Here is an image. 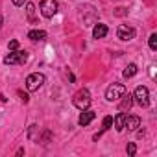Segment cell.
<instances>
[{
    "instance_id": "obj_1",
    "label": "cell",
    "mask_w": 157,
    "mask_h": 157,
    "mask_svg": "<svg viewBox=\"0 0 157 157\" xmlns=\"http://www.w3.org/2000/svg\"><path fill=\"white\" fill-rule=\"evenodd\" d=\"M72 104H74L76 109H80V111L87 109L91 105V93H89V89H80L78 91L74 94V98H72Z\"/></svg>"
},
{
    "instance_id": "obj_2",
    "label": "cell",
    "mask_w": 157,
    "mask_h": 157,
    "mask_svg": "<svg viewBox=\"0 0 157 157\" xmlns=\"http://www.w3.org/2000/svg\"><path fill=\"white\" fill-rule=\"evenodd\" d=\"M26 61H28V52H24V50H11L4 57L6 65H24Z\"/></svg>"
},
{
    "instance_id": "obj_3",
    "label": "cell",
    "mask_w": 157,
    "mask_h": 157,
    "mask_svg": "<svg viewBox=\"0 0 157 157\" xmlns=\"http://www.w3.org/2000/svg\"><path fill=\"white\" fill-rule=\"evenodd\" d=\"M44 74H41V72H33V74H30L28 78H26V89L32 93V91H39L41 87H43V83H44Z\"/></svg>"
},
{
    "instance_id": "obj_4",
    "label": "cell",
    "mask_w": 157,
    "mask_h": 157,
    "mask_svg": "<svg viewBox=\"0 0 157 157\" xmlns=\"http://www.w3.org/2000/svg\"><path fill=\"white\" fill-rule=\"evenodd\" d=\"M133 102H137L140 107H148L150 105V91H148V87L139 85L135 89V93H133Z\"/></svg>"
},
{
    "instance_id": "obj_5",
    "label": "cell",
    "mask_w": 157,
    "mask_h": 157,
    "mask_svg": "<svg viewBox=\"0 0 157 157\" xmlns=\"http://www.w3.org/2000/svg\"><path fill=\"white\" fill-rule=\"evenodd\" d=\"M124 93H126V85H122V83H113L111 87H107V91H105V98H107L109 102H117V100L122 98Z\"/></svg>"
},
{
    "instance_id": "obj_6",
    "label": "cell",
    "mask_w": 157,
    "mask_h": 157,
    "mask_svg": "<svg viewBox=\"0 0 157 157\" xmlns=\"http://www.w3.org/2000/svg\"><path fill=\"white\" fill-rule=\"evenodd\" d=\"M57 2L56 0H43L41 2V15L46 17V19H52L56 13H57Z\"/></svg>"
},
{
    "instance_id": "obj_7",
    "label": "cell",
    "mask_w": 157,
    "mask_h": 157,
    "mask_svg": "<svg viewBox=\"0 0 157 157\" xmlns=\"http://www.w3.org/2000/svg\"><path fill=\"white\" fill-rule=\"evenodd\" d=\"M135 28L133 26H128V24H120L118 26V30H117V37L120 39V41H131V39H135Z\"/></svg>"
},
{
    "instance_id": "obj_8",
    "label": "cell",
    "mask_w": 157,
    "mask_h": 157,
    "mask_svg": "<svg viewBox=\"0 0 157 157\" xmlns=\"http://www.w3.org/2000/svg\"><path fill=\"white\" fill-rule=\"evenodd\" d=\"M94 117H96V113L93 111V109H83L82 111V115H80V118H78V124H80V126H89L93 120H94Z\"/></svg>"
},
{
    "instance_id": "obj_9",
    "label": "cell",
    "mask_w": 157,
    "mask_h": 157,
    "mask_svg": "<svg viewBox=\"0 0 157 157\" xmlns=\"http://www.w3.org/2000/svg\"><path fill=\"white\" fill-rule=\"evenodd\" d=\"M107 26L105 24H102V22H96L94 24V28H93V37L94 39H104L105 35H107Z\"/></svg>"
},
{
    "instance_id": "obj_10",
    "label": "cell",
    "mask_w": 157,
    "mask_h": 157,
    "mask_svg": "<svg viewBox=\"0 0 157 157\" xmlns=\"http://www.w3.org/2000/svg\"><path fill=\"white\" fill-rule=\"evenodd\" d=\"M139 126H140V118H139V117H135V115H131V117H126L124 129H128V131H135Z\"/></svg>"
},
{
    "instance_id": "obj_11",
    "label": "cell",
    "mask_w": 157,
    "mask_h": 157,
    "mask_svg": "<svg viewBox=\"0 0 157 157\" xmlns=\"http://www.w3.org/2000/svg\"><path fill=\"white\" fill-rule=\"evenodd\" d=\"M131 105H133V96L128 93H124L122 94V102H120V105H118V111H129L131 109Z\"/></svg>"
},
{
    "instance_id": "obj_12",
    "label": "cell",
    "mask_w": 157,
    "mask_h": 157,
    "mask_svg": "<svg viewBox=\"0 0 157 157\" xmlns=\"http://www.w3.org/2000/svg\"><path fill=\"white\" fill-rule=\"evenodd\" d=\"M126 117H128V115H126L124 111H120V113H118V115H117V117L113 118V124H115V129H117L118 133H120V131H124V124H126Z\"/></svg>"
},
{
    "instance_id": "obj_13",
    "label": "cell",
    "mask_w": 157,
    "mask_h": 157,
    "mask_svg": "<svg viewBox=\"0 0 157 157\" xmlns=\"http://www.w3.org/2000/svg\"><path fill=\"white\" fill-rule=\"evenodd\" d=\"M28 39H32V41H44L46 39V32H43V30H32V32H28Z\"/></svg>"
},
{
    "instance_id": "obj_14",
    "label": "cell",
    "mask_w": 157,
    "mask_h": 157,
    "mask_svg": "<svg viewBox=\"0 0 157 157\" xmlns=\"http://www.w3.org/2000/svg\"><path fill=\"white\" fill-rule=\"evenodd\" d=\"M26 15H28V21L32 22V24H35L37 21H35V6L33 4H26Z\"/></svg>"
},
{
    "instance_id": "obj_15",
    "label": "cell",
    "mask_w": 157,
    "mask_h": 157,
    "mask_svg": "<svg viewBox=\"0 0 157 157\" xmlns=\"http://www.w3.org/2000/svg\"><path fill=\"white\" fill-rule=\"evenodd\" d=\"M122 74H124V78H133V76L137 74V65H135V63H129V65L124 68Z\"/></svg>"
},
{
    "instance_id": "obj_16",
    "label": "cell",
    "mask_w": 157,
    "mask_h": 157,
    "mask_svg": "<svg viewBox=\"0 0 157 157\" xmlns=\"http://www.w3.org/2000/svg\"><path fill=\"white\" fill-rule=\"evenodd\" d=\"M37 131H39V126H37V124L30 126V129H28V137H30V140H39V135H37Z\"/></svg>"
},
{
    "instance_id": "obj_17",
    "label": "cell",
    "mask_w": 157,
    "mask_h": 157,
    "mask_svg": "<svg viewBox=\"0 0 157 157\" xmlns=\"http://www.w3.org/2000/svg\"><path fill=\"white\" fill-rule=\"evenodd\" d=\"M102 126H104V128H102L104 131H107V129H111V128H113V117H111V115H107V117H104V124H102Z\"/></svg>"
},
{
    "instance_id": "obj_18",
    "label": "cell",
    "mask_w": 157,
    "mask_h": 157,
    "mask_svg": "<svg viewBox=\"0 0 157 157\" xmlns=\"http://www.w3.org/2000/svg\"><path fill=\"white\" fill-rule=\"evenodd\" d=\"M148 44H150V48L155 52L157 50V33H151L150 35V41H148Z\"/></svg>"
},
{
    "instance_id": "obj_19",
    "label": "cell",
    "mask_w": 157,
    "mask_h": 157,
    "mask_svg": "<svg viewBox=\"0 0 157 157\" xmlns=\"http://www.w3.org/2000/svg\"><path fill=\"white\" fill-rule=\"evenodd\" d=\"M126 151H128V155H135L137 153V146H135V142H128V146H126Z\"/></svg>"
},
{
    "instance_id": "obj_20",
    "label": "cell",
    "mask_w": 157,
    "mask_h": 157,
    "mask_svg": "<svg viewBox=\"0 0 157 157\" xmlns=\"http://www.w3.org/2000/svg\"><path fill=\"white\" fill-rule=\"evenodd\" d=\"M10 50H19V41H10Z\"/></svg>"
},
{
    "instance_id": "obj_21",
    "label": "cell",
    "mask_w": 157,
    "mask_h": 157,
    "mask_svg": "<svg viewBox=\"0 0 157 157\" xmlns=\"http://www.w3.org/2000/svg\"><path fill=\"white\" fill-rule=\"evenodd\" d=\"M19 96H21V100H22L24 104H28V100H30V98H28V94H26V93H22V91H19Z\"/></svg>"
},
{
    "instance_id": "obj_22",
    "label": "cell",
    "mask_w": 157,
    "mask_h": 157,
    "mask_svg": "<svg viewBox=\"0 0 157 157\" xmlns=\"http://www.w3.org/2000/svg\"><path fill=\"white\" fill-rule=\"evenodd\" d=\"M11 2H13L15 6H24V2H26V0H11Z\"/></svg>"
},
{
    "instance_id": "obj_23",
    "label": "cell",
    "mask_w": 157,
    "mask_h": 157,
    "mask_svg": "<svg viewBox=\"0 0 157 157\" xmlns=\"http://www.w3.org/2000/svg\"><path fill=\"white\" fill-rule=\"evenodd\" d=\"M2 22H4V21H2V13H0V28H2Z\"/></svg>"
}]
</instances>
